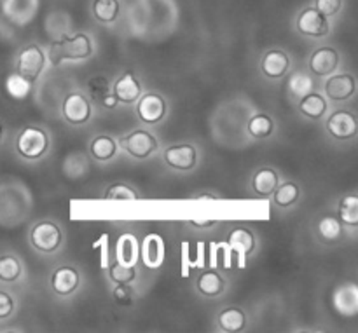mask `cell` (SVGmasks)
<instances>
[{
	"mask_svg": "<svg viewBox=\"0 0 358 333\" xmlns=\"http://www.w3.org/2000/svg\"><path fill=\"white\" fill-rule=\"evenodd\" d=\"M93 54V44L86 34H77L73 37H62V40L55 42L49 51V58L55 65L62 61H80Z\"/></svg>",
	"mask_w": 358,
	"mask_h": 333,
	"instance_id": "obj_1",
	"label": "cell"
},
{
	"mask_svg": "<svg viewBox=\"0 0 358 333\" xmlns=\"http://www.w3.org/2000/svg\"><path fill=\"white\" fill-rule=\"evenodd\" d=\"M16 150L21 157L28 161H37L49 150V135L42 128L28 126L17 135Z\"/></svg>",
	"mask_w": 358,
	"mask_h": 333,
	"instance_id": "obj_2",
	"label": "cell"
},
{
	"mask_svg": "<svg viewBox=\"0 0 358 333\" xmlns=\"http://www.w3.org/2000/svg\"><path fill=\"white\" fill-rule=\"evenodd\" d=\"M62 229L52 222H41L31 229L30 243L41 253H55L62 246Z\"/></svg>",
	"mask_w": 358,
	"mask_h": 333,
	"instance_id": "obj_3",
	"label": "cell"
},
{
	"mask_svg": "<svg viewBox=\"0 0 358 333\" xmlns=\"http://www.w3.org/2000/svg\"><path fill=\"white\" fill-rule=\"evenodd\" d=\"M119 145L135 159H147L157 150V140L152 133L145 131V129H136L119 140Z\"/></svg>",
	"mask_w": 358,
	"mask_h": 333,
	"instance_id": "obj_4",
	"label": "cell"
},
{
	"mask_svg": "<svg viewBox=\"0 0 358 333\" xmlns=\"http://www.w3.org/2000/svg\"><path fill=\"white\" fill-rule=\"evenodd\" d=\"M44 66H45V54L38 45L31 44V45H27L24 49H21L20 56H17V65H16V72L20 73V75H23L24 79H28L30 82H35V80L41 77Z\"/></svg>",
	"mask_w": 358,
	"mask_h": 333,
	"instance_id": "obj_5",
	"label": "cell"
},
{
	"mask_svg": "<svg viewBox=\"0 0 358 333\" xmlns=\"http://www.w3.org/2000/svg\"><path fill=\"white\" fill-rule=\"evenodd\" d=\"M62 112L69 124L83 126L91 119V103L84 94L72 93L63 101Z\"/></svg>",
	"mask_w": 358,
	"mask_h": 333,
	"instance_id": "obj_6",
	"label": "cell"
},
{
	"mask_svg": "<svg viewBox=\"0 0 358 333\" xmlns=\"http://www.w3.org/2000/svg\"><path fill=\"white\" fill-rule=\"evenodd\" d=\"M297 30L308 37L320 38L329 34L331 27H329L327 16H324L317 7H308L297 17Z\"/></svg>",
	"mask_w": 358,
	"mask_h": 333,
	"instance_id": "obj_7",
	"label": "cell"
},
{
	"mask_svg": "<svg viewBox=\"0 0 358 333\" xmlns=\"http://www.w3.org/2000/svg\"><path fill=\"white\" fill-rule=\"evenodd\" d=\"M136 114L145 124H157L166 115V101L156 93H147L136 100Z\"/></svg>",
	"mask_w": 358,
	"mask_h": 333,
	"instance_id": "obj_8",
	"label": "cell"
},
{
	"mask_svg": "<svg viewBox=\"0 0 358 333\" xmlns=\"http://www.w3.org/2000/svg\"><path fill=\"white\" fill-rule=\"evenodd\" d=\"M325 128L332 138L341 140V142L353 138L358 131L355 115L348 110H338L331 114V117L325 122Z\"/></svg>",
	"mask_w": 358,
	"mask_h": 333,
	"instance_id": "obj_9",
	"label": "cell"
},
{
	"mask_svg": "<svg viewBox=\"0 0 358 333\" xmlns=\"http://www.w3.org/2000/svg\"><path fill=\"white\" fill-rule=\"evenodd\" d=\"M164 163L170 168L178 171H191L198 161V152L189 143H180V145H171L164 150L163 154Z\"/></svg>",
	"mask_w": 358,
	"mask_h": 333,
	"instance_id": "obj_10",
	"label": "cell"
},
{
	"mask_svg": "<svg viewBox=\"0 0 358 333\" xmlns=\"http://www.w3.org/2000/svg\"><path fill=\"white\" fill-rule=\"evenodd\" d=\"M357 91L355 77L350 73H339L325 80V94L332 101H345L352 98Z\"/></svg>",
	"mask_w": 358,
	"mask_h": 333,
	"instance_id": "obj_11",
	"label": "cell"
},
{
	"mask_svg": "<svg viewBox=\"0 0 358 333\" xmlns=\"http://www.w3.org/2000/svg\"><path fill=\"white\" fill-rule=\"evenodd\" d=\"M138 257L147 269H159L164 262V241L157 234H147Z\"/></svg>",
	"mask_w": 358,
	"mask_h": 333,
	"instance_id": "obj_12",
	"label": "cell"
},
{
	"mask_svg": "<svg viewBox=\"0 0 358 333\" xmlns=\"http://www.w3.org/2000/svg\"><path fill=\"white\" fill-rule=\"evenodd\" d=\"M79 272L73 267H58L55 272H52L51 278V288L56 295H72L77 288H79Z\"/></svg>",
	"mask_w": 358,
	"mask_h": 333,
	"instance_id": "obj_13",
	"label": "cell"
},
{
	"mask_svg": "<svg viewBox=\"0 0 358 333\" xmlns=\"http://www.w3.org/2000/svg\"><path fill=\"white\" fill-rule=\"evenodd\" d=\"M290 68V58L287 52L275 49V51L266 52L261 61V70L269 79H282L287 75Z\"/></svg>",
	"mask_w": 358,
	"mask_h": 333,
	"instance_id": "obj_14",
	"label": "cell"
},
{
	"mask_svg": "<svg viewBox=\"0 0 358 333\" xmlns=\"http://www.w3.org/2000/svg\"><path fill=\"white\" fill-rule=\"evenodd\" d=\"M114 96L117 98L119 103L133 105L140 96H142V84L133 75L131 72H126L121 79H117L114 86Z\"/></svg>",
	"mask_w": 358,
	"mask_h": 333,
	"instance_id": "obj_15",
	"label": "cell"
},
{
	"mask_svg": "<svg viewBox=\"0 0 358 333\" xmlns=\"http://www.w3.org/2000/svg\"><path fill=\"white\" fill-rule=\"evenodd\" d=\"M339 65V54L332 47H320L311 54L310 68L315 75H329L334 72Z\"/></svg>",
	"mask_w": 358,
	"mask_h": 333,
	"instance_id": "obj_16",
	"label": "cell"
},
{
	"mask_svg": "<svg viewBox=\"0 0 358 333\" xmlns=\"http://www.w3.org/2000/svg\"><path fill=\"white\" fill-rule=\"evenodd\" d=\"M334 306L338 309L339 314L343 316H355L358 311V292L357 286L353 283H346V285L339 286L336 290L334 297Z\"/></svg>",
	"mask_w": 358,
	"mask_h": 333,
	"instance_id": "obj_17",
	"label": "cell"
},
{
	"mask_svg": "<svg viewBox=\"0 0 358 333\" xmlns=\"http://www.w3.org/2000/svg\"><path fill=\"white\" fill-rule=\"evenodd\" d=\"M229 246L234 253L240 258V265L243 267L245 258L248 255H252V251L255 250V237L254 234L248 229H243V227H238L233 232L229 234Z\"/></svg>",
	"mask_w": 358,
	"mask_h": 333,
	"instance_id": "obj_18",
	"label": "cell"
},
{
	"mask_svg": "<svg viewBox=\"0 0 358 333\" xmlns=\"http://www.w3.org/2000/svg\"><path fill=\"white\" fill-rule=\"evenodd\" d=\"M278 173L275 170H271V168H262V170H259L254 175V180H252V187H254L255 194L261 195V198L273 195V192L278 188Z\"/></svg>",
	"mask_w": 358,
	"mask_h": 333,
	"instance_id": "obj_19",
	"label": "cell"
},
{
	"mask_svg": "<svg viewBox=\"0 0 358 333\" xmlns=\"http://www.w3.org/2000/svg\"><path fill=\"white\" fill-rule=\"evenodd\" d=\"M317 234L325 243H338V241L343 239L345 230H343V223L338 216L325 215L318 220Z\"/></svg>",
	"mask_w": 358,
	"mask_h": 333,
	"instance_id": "obj_20",
	"label": "cell"
},
{
	"mask_svg": "<svg viewBox=\"0 0 358 333\" xmlns=\"http://www.w3.org/2000/svg\"><path fill=\"white\" fill-rule=\"evenodd\" d=\"M115 253H117V262L124 265H136L138 262V244H136V237L133 234H122L115 246Z\"/></svg>",
	"mask_w": 358,
	"mask_h": 333,
	"instance_id": "obj_21",
	"label": "cell"
},
{
	"mask_svg": "<svg viewBox=\"0 0 358 333\" xmlns=\"http://www.w3.org/2000/svg\"><path fill=\"white\" fill-rule=\"evenodd\" d=\"M299 112L303 115H306L308 119H315L317 121V119L324 117V114L327 112V100L322 94L311 91L306 96L301 98Z\"/></svg>",
	"mask_w": 358,
	"mask_h": 333,
	"instance_id": "obj_22",
	"label": "cell"
},
{
	"mask_svg": "<svg viewBox=\"0 0 358 333\" xmlns=\"http://www.w3.org/2000/svg\"><path fill=\"white\" fill-rule=\"evenodd\" d=\"M90 152L93 156V159L100 161V163H107V161L114 159L115 154H117V142H115L112 136L101 135L91 142Z\"/></svg>",
	"mask_w": 358,
	"mask_h": 333,
	"instance_id": "obj_23",
	"label": "cell"
},
{
	"mask_svg": "<svg viewBox=\"0 0 358 333\" xmlns=\"http://www.w3.org/2000/svg\"><path fill=\"white\" fill-rule=\"evenodd\" d=\"M217 323H219V327L222 328L224 332H241L245 328V325H247V316H245L243 311L238 309V307H227V309H224L222 313L219 314Z\"/></svg>",
	"mask_w": 358,
	"mask_h": 333,
	"instance_id": "obj_24",
	"label": "cell"
},
{
	"mask_svg": "<svg viewBox=\"0 0 358 333\" xmlns=\"http://www.w3.org/2000/svg\"><path fill=\"white\" fill-rule=\"evenodd\" d=\"M224 278L217 271L210 269L198 278V290L205 297H217L224 292Z\"/></svg>",
	"mask_w": 358,
	"mask_h": 333,
	"instance_id": "obj_25",
	"label": "cell"
},
{
	"mask_svg": "<svg viewBox=\"0 0 358 333\" xmlns=\"http://www.w3.org/2000/svg\"><path fill=\"white\" fill-rule=\"evenodd\" d=\"M6 93L16 101L28 100V96L31 94V82L17 72L10 73L6 79Z\"/></svg>",
	"mask_w": 358,
	"mask_h": 333,
	"instance_id": "obj_26",
	"label": "cell"
},
{
	"mask_svg": "<svg viewBox=\"0 0 358 333\" xmlns=\"http://www.w3.org/2000/svg\"><path fill=\"white\" fill-rule=\"evenodd\" d=\"M313 79H311L308 73L304 72H294L292 75L289 77V82H287V87H289L290 96L296 98V100H301L303 96H306L308 93L313 91Z\"/></svg>",
	"mask_w": 358,
	"mask_h": 333,
	"instance_id": "obj_27",
	"label": "cell"
},
{
	"mask_svg": "<svg viewBox=\"0 0 358 333\" xmlns=\"http://www.w3.org/2000/svg\"><path fill=\"white\" fill-rule=\"evenodd\" d=\"M121 10L119 0H94L93 14L100 23H114Z\"/></svg>",
	"mask_w": 358,
	"mask_h": 333,
	"instance_id": "obj_28",
	"label": "cell"
},
{
	"mask_svg": "<svg viewBox=\"0 0 358 333\" xmlns=\"http://www.w3.org/2000/svg\"><path fill=\"white\" fill-rule=\"evenodd\" d=\"M247 129L250 133V136H254L257 140H264L268 136H271L273 131H275V121L266 114H255L248 121Z\"/></svg>",
	"mask_w": 358,
	"mask_h": 333,
	"instance_id": "obj_29",
	"label": "cell"
},
{
	"mask_svg": "<svg viewBox=\"0 0 358 333\" xmlns=\"http://www.w3.org/2000/svg\"><path fill=\"white\" fill-rule=\"evenodd\" d=\"M273 195H275L276 206H280V208H290V206L296 205L297 199H299L301 188L299 185L294 184V182H287V184L278 185V188L273 192Z\"/></svg>",
	"mask_w": 358,
	"mask_h": 333,
	"instance_id": "obj_30",
	"label": "cell"
},
{
	"mask_svg": "<svg viewBox=\"0 0 358 333\" xmlns=\"http://www.w3.org/2000/svg\"><path fill=\"white\" fill-rule=\"evenodd\" d=\"M338 219L341 223L350 227L358 225V198L357 195H346L341 199L338 208Z\"/></svg>",
	"mask_w": 358,
	"mask_h": 333,
	"instance_id": "obj_31",
	"label": "cell"
},
{
	"mask_svg": "<svg viewBox=\"0 0 358 333\" xmlns=\"http://www.w3.org/2000/svg\"><path fill=\"white\" fill-rule=\"evenodd\" d=\"M23 267L21 262L14 255H2L0 257V281L14 283L20 279Z\"/></svg>",
	"mask_w": 358,
	"mask_h": 333,
	"instance_id": "obj_32",
	"label": "cell"
},
{
	"mask_svg": "<svg viewBox=\"0 0 358 333\" xmlns=\"http://www.w3.org/2000/svg\"><path fill=\"white\" fill-rule=\"evenodd\" d=\"M108 278L115 285H129L136 279V269L135 265H124L117 262V264L108 267Z\"/></svg>",
	"mask_w": 358,
	"mask_h": 333,
	"instance_id": "obj_33",
	"label": "cell"
},
{
	"mask_svg": "<svg viewBox=\"0 0 358 333\" xmlns=\"http://www.w3.org/2000/svg\"><path fill=\"white\" fill-rule=\"evenodd\" d=\"M105 198L110 199V201H136V199H138V194H136L135 188H131L129 185L115 184L112 185L110 188H107Z\"/></svg>",
	"mask_w": 358,
	"mask_h": 333,
	"instance_id": "obj_34",
	"label": "cell"
},
{
	"mask_svg": "<svg viewBox=\"0 0 358 333\" xmlns=\"http://www.w3.org/2000/svg\"><path fill=\"white\" fill-rule=\"evenodd\" d=\"M87 89H90V96L100 103L107 94H110V86H108V80L105 77H93L87 82Z\"/></svg>",
	"mask_w": 358,
	"mask_h": 333,
	"instance_id": "obj_35",
	"label": "cell"
},
{
	"mask_svg": "<svg viewBox=\"0 0 358 333\" xmlns=\"http://www.w3.org/2000/svg\"><path fill=\"white\" fill-rule=\"evenodd\" d=\"M341 0H317V9L320 10L324 16H334L339 9H341Z\"/></svg>",
	"mask_w": 358,
	"mask_h": 333,
	"instance_id": "obj_36",
	"label": "cell"
},
{
	"mask_svg": "<svg viewBox=\"0 0 358 333\" xmlns=\"http://www.w3.org/2000/svg\"><path fill=\"white\" fill-rule=\"evenodd\" d=\"M14 311V300L9 293L0 292V320H7Z\"/></svg>",
	"mask_w": 358,
	"mask_h": 333,
	"instance_id": "obj_37",
	"label": "cell"
},
{
	"mask_svg": "<svg viewBox=\"0 0 358 333\" xmlns=\"http://www.w3.org/2000/svg\"><path fill=\"white\" fill-rule=\"evenodd\" d=\"M114 299L119 306H129L131 304V292L126 285H117L114 290Z\"/></svg>",
	"mask_w": 358,
	"mask_h": 333,
	"instance_id": "obj_38",
	"label": "cell"
},
{
	"mask_svg": "<svg viewBox=\"0 0 358 333\" xmlns=\"http://www.w3.org/2000/svg\"><path fill=\"white\" fill-rule=\"evenodd\" d=\"M215 220H191V225L198 227V229H210L215 225Z\"/></svg>",
	"mask_w": 358,
	"mask_h": 333,
	"instance_id": "obj_39",
	"label": "cell"
},
{
	"mask_svg": "<svg viewBox=\"0 0 358 333\" xmlns=\"http://www.w3.org/2000/svg\"><path fill=\"white\" fill-rule=\"evenodd\" d=\"M117 103H119V101H117V98L114 96V94H107V96L101 100V105H103V107H107V108H114Z\"/></svg>",
	"mask_w": 358,
	"mask_h": 333,
	"instance_id": "obj_40",
	"label": "cell"
},
{
	"mask_svg": "<svg viewBox=\"0 0 358 333\" xmlns=\"http://www.w3.org/2000/svg\"><path fill=\"white\" fill-rule=\"evenodd\" d=\"M194 199H212V201H215V199H219L217 195H212V194H199L196 195Z\"/></svg>",
	"mask_w": 358,
	"mask_h": 333,
	"instance_id": "obj_41",
	"label": "cell"
},
{
	"mask_svg": "<svg viewBox=\"0 0 358 333\" xmlns=\"http://www.w3.org/2000/svg\"><path fill=\"white\" fill-rule=\"evenodd\" d=\"M0 135H2V124H0Z\"/></svg>",
	"mask_w": 358,
	"mask_h": 333,
	"instance_id": "obj_42",
	"label": "cell"
}]
</instances>
